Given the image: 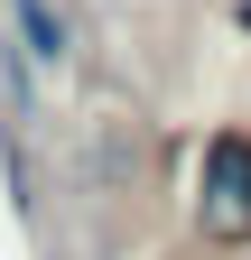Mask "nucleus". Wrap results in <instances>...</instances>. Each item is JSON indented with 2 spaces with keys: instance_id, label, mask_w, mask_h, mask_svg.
Returning a JSON list of instances; mask_svg holds the SVG:
<instances>
[{
  "instance_id": "nucleus-3",
  "label": "nucleus",
  "mask_w": 251,
  "mask_h": 260,
  "mask_svg": "<svg viewBox=\"0 0 251 260\" xmlns=\"http://www.w3.org/2000/svg\"><path fill=\"white\" fill-rule=\"evenodd\" d=\"M233 19H242V28H251V0H233Z\"/></svg>"
},
{
  "instance_id": "nucleus-2",
  "label": "nucleus",
  "mask_w": 251,
  "mask_h": 260,
  "mask_svg": "<svg viewBox=\"0 0 251 260\" xmlns=\"http://www.w3.org/2000/svg\"><path fill=\"white\" fill-rule=\"evenodd\" d=\"M10 28H19V56H28V65H47V75L75 56V19L56 10V0H10Z\"/></svg>"
},
{
  "instance_id": "nucleus-1",
  "label": "nucleus",
  "mask_w": 251,
  "mask_h": 260,
  "mask_svg": "<svg viewBox=\"0 0 251 260\" xmlns=\"http://www.w3.org/2000/svg\"><path fill=\"white\" fill-rule=\"evenodd\" d=\"M205 223L214 233H251V130H214L205 140Z\"/></svg>"
}]
</instances>
